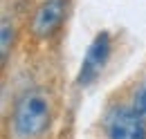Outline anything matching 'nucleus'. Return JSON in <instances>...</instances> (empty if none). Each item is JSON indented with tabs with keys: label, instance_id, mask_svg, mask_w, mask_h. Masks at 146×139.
<instances>
[{
	"label": "nucleus",
	"instance_id": "obj_1",
	"mask_svg": "<svg viewBox=\"0 0 146 139\" xmlns=\"http://www.w3.org/2000/svg\"><path fill=\"white\" fill-rule=\"evenodd\" d=\"M52 123V101L40 90L20 94L11 110V132L16 139H40Z\"/></svg>",
	"mask_w": 146,
	"mask_h": 139
},
{
	"label": "nucleus",
	"instance_id": "obj_6",
	"mask_svg": "<svg viewBox=\"0 0 146 139\" xmlns=\"http://www.w3.org/2000/svg\"><path fill=\"white\" fill-rule=\"evenodd\" d=\"M130 105L146 119V79L135 87V92H133V97H130Z\"/></svg>",
	"mask_w": 146,
	"mask_h": 139
},
{
	"label": "nucleus",
	"instance_id": "obj_4",
	"mask_svg": "<svg viewBox=\"0 0 146 139\" xmlns=\"http://www.w3.org/2000/svg\"><path fill=\"white\" fill-rule=\"evenodd\" d=\"M70 11V0H40L34 9V16L29 23L32 36L36 40H47L61 29L63 20Z\"/></svg>",
	"mask_w": 146,
	"mask_h": 139
},
{
	"label": "nucleus",
	"instance_id": "obj_3",
	"mask_svg": "<svg viewBox=\"0 0 146 139\" xmlns=\"http://www.w3.org/2000/svg\"><path fill=\"white\" fill-rule=\"evenodd\" d=\"M110 54H112V36L108 32H99L88 45V52L83 56V63H81L79 74H76V85L79 87L92 85L101 76V72L106 70Z\"/></svg>",
	"mask_w": 146,
	"mask_h": 139
},
{
	"label": "nucleus",
	"instance_id": "obj_5",
	"mask_svg": "<svg viewBox=\"0 0 146 139\" xmlns=\"http://www.w3.org/2000/svg\"><path fill=\"white\" fill-rule=\"evenodd\" d=\"M14 40H16V27L9 18H2L0 25V61L2 65H7L9 61V52L14 50Z\"/></svg>",
	"mask_w": 146,
	"mask_h": 139
},
{
	"label": "nucleus",
	"instance_id": "obj_2",
	"mask_svg": "<svg viewBox=\"0 0 146 139\" xmlns=\"http://www.w3.org/2000/svg\"><path fill=\"white\" fill-rule=\"evenodd\" d=\"M101 128L106 139H146V119L130 103H112L101 119Z\"/></svg>",
	"mask_w": 146,
	"mask_h": 139
}]
</instances>
